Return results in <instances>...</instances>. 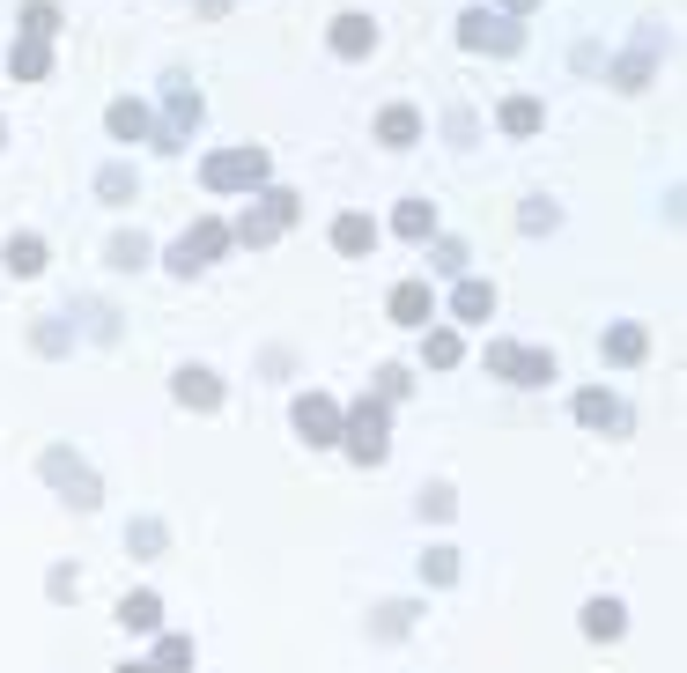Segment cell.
I'll use <instances>...</instances> for the list:
<instances>
[{
  "label": "cell",
  "mask_w": 687,
  "mask_h": 673,
  "mask_svg": "<svg viewBox=\"0 0 687 673\" xmlns=\"http://www.w3.org/2000/svg\"><path fill=\"white\" fill-rule=\"evenodd\" d=\"M37 466H45V481H52V489H60V496L74 503V511H97V503H104V489H97V474H89V466H82V459H74V452H67V444H52V452H45V459H37Z\"/></svg>",
  "instance_id": "obj_1"
},
{
  "label": "cell",
  "mask_w": 687,
  "mask_h": 673,
  "mask_svg": "<svg viewBox=\"0 0 687 673\" xmlns=\"http://www.w3.org/2000/svg\"><path fill=\"white\" fill-rule=\"evenodd\" d=\"M200 178L215 193H252V185H266V148H222V156L200 163Z\"/></svg>",
  "instance_id": "obj_2"
},
{
  "label": "cell",
  "mask_w": 687,
  "mask_h": 673,
  "mask_svg": "<svg viewBox=\"0 0 687 673\" xmlns=\"http://www.w3.org/2000/svg\"><path fill=\"white\" fill-rule=\"evenodd\" d=\"M296 208H303L296 193H266L259 208H244V222H237L229 237H237V245H274V237H281V230L296 222Z\"/></svg>",
  "instance_id": "obj_3"
},
{
  "label": "cell",
  "mask_w": 687,
  "mask_h": 673,
  "mask_svg": "<svg viewBox=\"0 0 687 673\" xmlns=\"http://www.w3.org/2000/svg\"><path fill=\"white\" fill-rule=\"evenodd\" d=\"M488 370L510 378V385H547V378H555V355L518 348V341H488Z\"/></svg>",
  "instance_id": "obj_4"
},
{
  "label": "cell",
  "mask_w": 687,
  "mask_h": 673,
  "mask_svg": "<svg viewBox=\"0 0 687 673\" xmlns=\"http://www.w3.org/2000/svg\"><path fill=\"white\" fill-rule=\"evenodd\" d=\"M458 45H466V52H518V45H525V30L510 23V15H488V8H473L466 23H458Z\"/></svg>",
  "instance_id": "obj_5"
},
{
  "label": "cell",
  "mask_w": 687,
  "mask_h": 673,
  "mask_svg": "<svg viewBox=\"0 0 687 673\" xmlns=\"http://www.w3.org/2000/svg\"><path fill=\"white\" fill-rule=\"evenodd\" d=\"M193 126H200V89L193 82H170V111H163V126L148 141H156V148H185V141H193Z\"/></svg>",
  "instance_id": "obj_6"
},
{
  "label": "cell",
  "mask_w": 687,
  "mask_h": 673,
  "mask_svg": "<svg viewBox=\"0 0 687 673\" xmlns=\"http://www.w3.org/2000/svg\"><path fill=\"white\" fill-rule=\"evenodd\" d=\"M340 429H348V452H355L362 466H377V459H385V429H392V422H385V400H362Z\"/></svg>",
  "instance_id": "obj_7"
},
{
  "label": "cell",
  "mask_w": 687,
  "mask_h": 673,
  "mask_svg": "<svg viewBox=\"0 0 687 673\" xmlns=\"http://www.w3.org/2000/svg\"><path fill=\"white\" fill-rule=\"evenodd\" d=\"M222 245H229V230H222V222H193V230H185L178 245H170V267H178V274H200Z\"/></svg>",
  "instance_id": "obj_8"
},
{
  "label": "cell",
  "mask_w": 687,
  "mask_h": 673,
  "mask_svg": "<svg viewBox=\"0 0 687 673\" xmlns=\"http://www.w3.org/2000/svg\"><path fill=\"white\" fill-rule=\"evenodd\" d=\"M296 429H303L311 444H333V437H340V407L326 400V392H303V400H296Z\"/></svg>",
  "instance_id": "obj_9"
},
{
  "label": "cell",
  "mask_w": 687,
  "mask_h": 673,
  "mask_svg": "<svg viewBox=\"0 0 687 673\" xmlns=\"http://www.w3.org/2000/svg\"><path fill=\"white\" fill-rule=\"evenodd\" d=\"M577 422H584V429H628V407L614 400V392L591 385V392H577Z\"/></svg>",
  "instance_id": "obj_10"
},
{
  "label": "cell",
  "mask_w": 687,
  "mask_h": 673,
  "mask_svg": "<svg viewBox=\"0 0 687 673\" xmlns=\"http://www.w3.org/2000/svg\"><path fill=\"white\" fill-rule=\"evenodd\" d=\"M392 319H399V326H429V319H436L429 282H399V289H392Z\"/></svg>",
  "instance_id": "obj_11"
},
{
  "label": "cell",
  "mask_w": 687,
  "mask_h": 673,
  "mask_svg": "<svg viewBox=\"0 0 687 673\" xmlns=\"http://www.w3.org/2000/svg\"><path fill=\"white\" fill-rule=\"evenodd\" d=\"M8 60H15V82H45V67H52V37H30V30H23Z\"/></svg>",
  "instance_id": "obj_12"
},
{
  "label": "cell",
  "mask_w": 687,
  "mask_h": 673,
  "mask_svg": "<svg viewBox=\"0 0 687 673\" xmlns=\"http://www.w3.org/2000/svg\"><path fill=\"white\" fill-rule=\"evenodd\" d=\"M104 126H111L119 141H148V134H156V119H148V104H133V97H119V104H111V111H104Z\"/></svg>",
  "instance_id": "obj_13"
},
{
  "label": "cell",
  "mask_w": 687,
  "mask_h": 673,
  "mask_svg": "<svg viewBox=\"0 0 687 673\" xmlns=\"http://www.w3.org/2000/svg\"><path fill=\"white\" fill-rule=\"evenodd\" d=\"M370 45H377V30L362 23V15H340V23H333V52H340V60H362Z\"/></svg>",
  "instance_id": "obj_14"
},
{
  "label": "cell",
  "mask_w": 687,
  "mask_h": 673,
  "mask_svg": "<svg viewBox=\"0 0 687 673\" xmlns=\"http://www.w3.org/2000/svg\"><path fill=\"white\" fill-rule=\"evenodd\" d=\"M119 622L133 629V637H148V629H156V622H163V600H156V592H126V607H119Z\"/></svg>",
  "instance_id": "obj_15"
},
{
  "label": "cell",
  "mask_w": 687,
  "mask_h": 673,
  "mask_svg": "<svg viewBox=\"0 0 687 673\" xmlns=\"http://www.w3.org/2000/svg\"><path fill=\"white\" fill-rule=\"evenodd\" d=\"M178 400H185V407H200V415H207V407H215V400H222V385H215V370H178Z\"/></svg>",
  "instance_id": "obj_16"
},
{
  "label": "cell",
  "mask_w": 687,
  "mask_h": 673,
  "mask_svg": "<svg viewBox=\"0 0 687 673\" xmlns=\"http://www.w3.org/2000/svg\"><path fill=\"white\" fill-rule=\"evenodd\" d=\"M451 311H458V319H466V326H481V319H488V311H495V289H488V282H458V296H451Z\"/></svg>",
  "instance_id": "obj_17"
},
{
  "label": "cell",
  "mask_w": 687,
  "mask_h": 673,
  "mask_svg": "<svg viewBox=\"0 0 687 673\" xmlns=\"http://www.w3.org/2000/svg\"><path fill=\"white\" fill-rule=\"evenodd\" d=\"M333 245H340V252H370V245H377V222H370V215H340V222H333Z\"/></svg>",
  "instance_id": "obj_18"
},
{
  "label": "cell",
  "mask_w": 687,
  "mask_h": 673,
  "mask_svg": "<svg viewBox=\"0 0 687 673\" xmlns=\"http://www.w3.org/2000/svg\"><path fill=\"white\" fill-rule=\"evenodd\" d=\"M414 134H422V119H414V111H407V104H392V111H385V119H377V141H385V148H407Z\"/></svg>",
  "instance_id": "obj_19"
},
{
  "label": "cell",
  "mask_w": 687,
  "mask_h": 673,
  "mask_svg": "<svg viewBox=\"0 0 687 673\" xmlns=\"http://www.w3.org/2000/svg\"><path fill=\"white\" fill-rule=\"evenodd\" d=\"M8 274H45V237H8Z\"/></svg>",
  "instance_id": "obj_20"
},
{
  "label": "cell",
  "mask_w": 687,
  "mask_h": 673,
  "mask_svg": "<svg viewBox=\"0 0 687 673\" xmlns=\"http://www.w3.org/2000/svg\"><path fill=\"white\" fill-rule=\"evenodd\" d=\"M97 193L111 200V208H126V200H133V193H141V178H133V171H126V163H104V171H97Z\"/></svg>",
  "instance_id": "obj_21"
},
{
  "label": "cell",
  "mask_w": 687,
  "mask_h": 673,
  "mask_svg": "<svg viewBox=\"0 0 687 673\" xmlns=\"http://www.w3.org/2000/svg\"><path fill=\"white\" fill-rule=\"evenodd\" d=\"M392 230H399V237H429V230H436V208H429V200H399Z\"/></svg>",
  "instance_id": "obj_22"
},
{
  "label": "cell",
  "mask_w": 687,
  "mask_h": 673,
  "mask_svg": "<svg viewBox=\"0 0 687 673\" xmlns=\"http://www.w3.org/2000/svg\"><path fill=\"white\" fill-rule=\"evenodd\" d=\"M540 119H547V111L532 104V97H510L503 104V134H540Z\"/></svg>",
  "instance_id": "obj_23"
},
{
  "label": "cell",
  "mask_w": 687,
  "mask_h": 673,
  "mask_svg": "<svg viewBox=\"0 0 687 673\" xmlns=\"http://www.w3.org/2000/svg\"><path fill=\"white\" fill-rule=\"evenodd\" d=\"M643 348H651L643 326H614V333H606V355H614V363H643Z\"/></svg>",
  "instance_id": "obj_24"
},
{
  "label": "cell",
  "mask_w": 687,
  "mask_h": 673,
  "mask_svg": "<svg viewBox=\"0 0 687 673\" xmlns=\"http://www.w3.org/2000/svg\"><path fill=\"white\" fill-rule=\"evenodd\" d=\"M584 637H621V607L614 600H591L584 607Z\"/></svg>",
  "instance_id": "obj_25"
},
{
  "label": "cell",
  "mask_w": 687,
  "mask_h": 673,
  "mask_svg": "<svg viewBox=\"0 0 687 673\" xmlns=\"http://www.w3.org/2000/svg\"><path fill=\"white\" fill-rule=\"evenodd\" d=\"M163 540H170V533L156 526V518H133V526H126V548H133V555H163Z\"/></svg>",
  "instance_id": "obj_26"
},
{
  "label": "cell",
  "mask_w": 687,
  "mask_h": 673,
  "mask_svg": "<svg viewBox=\"0 0 687 673\" xmlns=\"http://www.w3.org/2000/svg\"><path fill=\"white\" fill-rule=\"evenodd\" d=\"M111 267H126V274L148 267V237H141V230H133V237H111Z\"/></svg>",
  "instance_id": "obj_27"
},
{
  "label": "cell",
  "mask_w": 687,
  "mask_h": 673,
  "mask_svg": "<svg viewBox=\"0 0 687 673\" xmlns=\"http://www.w3.org/2000/svg\"><path fill=\"white\" fill-rule=\"evenodd\" d=\"M422 577H429V585H451V577H458V548H429L422 555Z\"/></svg>",
  "instance_id": "obj_28"
},
{
  "label": "cell",
  "mask_w": 687,
  "mask_h": 673,
  "mask_svg": "<svg viewBox=\"0 0 687 673\" xmlns=\"http://www.w3.org/2000/svg\"><path fill=\"white\" fill-rule=\"evenodd\" d=\"M643 82H651V52H628L614 67V89H643Z\"/></svg>",
  "instance_id": "obj_29"
},
{
  "label": "cell",
  "mask_w": 687,
  "mask_h": 673,
  "mask_svg": "<svg viewBox=\"0 0 687 673\" xmlns=\"http://www.w3.org/2000/svg\"><path fill=\"white\" fill-rule=\"evenodd\" d=\"M23 30H30V37H52V30H60V8H52V0H30V8H23Z\"/></svg>",
  "instance_id": "obj_30"
},
{
  "label": "cell",
  "mask_w": 687,
  "mask_h": 673,
  "mask_svg": "<svg viewBox=\"0 0 687 673\" xmlns=\"http://www.w3.org/2000/svg\"><path fill=\"white\" fill-rule=\"evenodd\" d=\"M37 348H45V355H67V348H74V326H67V319H45V326H37Z\"/></svg>",
  "instance_id": "obj_31"
},
{
  "label": "cell",
  "mask_w": 687,
  "mask_h": 673,
  "mask_svg": "<svg viewBox=\"0 0 687 673\" xmlns=\"http://www.w3.org/2000/svg\"><path fill=\"white\" fill-rule=\"evenodd\" d=\"M429 363H436V370H451V363H458V333H451V326H436V333H429Z\"/></svg>",
  "instance_id": "obj_32"
},
{
  "label": "cell",
  "mask_w": 687,
  "mask_h": 673,
  "mask_svg": "<svg viewBox=\"0 0 687 673\" xmlns=\"http://www.w3.org/2000/svg\"><path fill=\"white\" fill-rule=\"evenodd\" d=\"M518 222H525V230H555V200H525Z\"/></svg>",
  "instance_id": "obj_33"
},
{
  "label": "cell",
  "mask_w": 687,
  "mask_h": 673,
  "mask_svg": "<svg viewBox=\"0 0 687 673\" xmlns=\"http://www.w3.org/2000/svg\"><path fill=\"white\" fill-rule=\"evenodd\" d=\"M414 622V607H377V637H399Z\"/></svg>",
  "instance_id": "obj_34"
},
{
  "label": "cell",
  "mask_w": 687,
  "mask_h": 673,
  "mask_svg": "<svg viewBox=\"0 0 687 673\" xmlns=\"http://www.w3.org/2000/svg\"><path fill=\"white\" fill-rule=\"evenodd\" d=\"M407 385H414V378H407V370H392V363H385V370H377V400H399V392H407Z\"/></svg>",
  "instance_id": "obj_35"
},
{
  "label": "cell",
  "mask_w": 687,
  "mask_h": 673,
  "mask_svg": "<svg viewBox=\"0 0 687 673\" xmlns=\"http://www.w3.org/2000/svg\"><path fill=\"white\" fill-rule=\"evenodd\" d=\"M429 267H436V274H458V267H466V245H451V237H444V245H436V259H429Z\"/></svg>",
  "instance_id": "obj_36"
},
{
  "label": "cell",
  "mask_w": 687,
  "mask_h": 673,
  "mask_svg": "<svg viewBox=\"0 0 687 673\" xmlns=\"http://www.w3.org/2000/svg\"><path fill=\"white\" fill-rule=\"evenodd\" d=\"M422 511H429V518H451L458 496H451V489H422Z\"/></svg>",
  "instance_id": "obj_37"
},
{
  "label": "cell",
  "mask_w": 687,
  "mask_h": 673,
  "mask_svg": "<svg viewBox=\"0 0 687 673\" xmlns=\"http://www.w3.org/2000/svg\"><path fill=\"white\" fill-rule=\"evenodd\" d=\"M156 659H163V666H185V659H193V644H185V637H163Z\"/></svg>",
  "instance_id": "obj_38"
},
{
  "label": "cell",
  "mask_w": 687,
  "mask_h": 673,
  "mask_svg": "<svg viewBox=\"0 0 687 673\" xmlns=\"http://www.w3.org/2000/svg\"><path fill=\"white\" fill-rule=\"evenodd\" d=\"M503 8H510V15H525V8H540V0H503Z\"/></svg>",
  "instance_id": "obj_39"
}]
</instances>
